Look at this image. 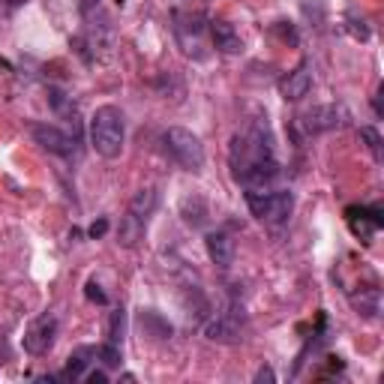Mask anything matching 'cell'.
Returning <instances> with one entry per match:
<instances>
[{
  "label": "cell",
  "mask_w": 384,
  "mask_h": 384,
  "mask_svg": "<svg viewBox=\"0 0 384 384\" xmlns=\"http://www.w3.org/2000/svg\"><path fill=\"white\" fill-rule=\"evenodd\" d=\"M228 165L235 181L247 189H271L279 174V162L273 157V142L264 135V126L255 123L249 132H237L228 147Z\"/></svg>",
  "instance_id": "6da1fadb"
},
{
  "label": "cell",
  "mask_w": 384,
  "mask_h": 384,
  "mask_svg": "<svg viewBox=\"0 0 384 384\" xmlns=\"http://www.w3.org/2000/svg\"><path fill=\"white\" fill-rule=\"evenodd\" d=\"M123 138H126V126H123V114L114 106H99L91 118V145L102 159H118L123 150Z\"/></svg>",
  "instance_id": "7a4b0ae2"
},
{
  "label": "cell",
  "mask_w": 384,
  "mask_h": 384,
  "mask_svg": "<svg viewBox=\"0 0 384 384\" xmlns=\"http://www.w3.org/2000/svg\"><path fill=\"white\" fill-rule=\"evenodd\" d=\"M247 204L255 220L267 225H283L294 210V196L288 189H247Z\"/></svg>",
  "instance_id": "3957f363"
},
{
  "label": "cell",
  "mask_w": 384,
  "mask_h": 384,
  "mask_svg": "<svg viewBox=\"0 0 384 384\" xmlns=\"http://www.w3.org/2000/svg\"><path fill=\"white\" fill-rule=\"evenodd\" d=\"M162 147L183 171L198 174L204 169V145L198 142V135H192L189 130H183V126H171V130H165Z\"/></svg>",
  "instance_id": "277c9868"
},
{
  "label": "cell",
  "mask_w": 384,
  "mask_h": 384,
  "mask_svg": "<svg viewBox=\"0 0 384 384\" xmlns=\"http://www.w3.org/2000/svg\"><path fill=\"white\" fill-rule=\"evenodd\" d=\"M55 342H57V318L48 315V312L36 318V322L24 330V339H21L24 351L33 354V357L48 354L51 349H55Z\"/></svg>",
  "instance_id": "5b68a950"
},
{
  "label": "cell",
  "mask_w": 384,
  "mask_h": 384,
  "mask_svg": "<svg viewBox=\"0 0 384 384\" xmlns=\"http://www.w3.org/2000/svg\"><path fill=\"white\" fill-rule=\"evenodd\" d=\"M339 123H342V108H337V106H315L298 118V126L306 135L330 132V130H337Z\"/></svg>",
  "instance_id": "8992f818"
},
{
  "label": "cell",
  "mask_w": 384,
  "mask_h": 384,
  "mask_svg": "<svg viewBox=\"0 0 384 384\" xmlns=\"http://www.w3.org/2000/svg\"><path fill=\"white\" fill-rule=\"evenodd\" d=\"M33 138L36 145H43L48 153H57V157H72L75 145H79V138H69L67 132H60L57 126H48V123H36Z\"/></svg>",
  "instance_id": "52a82bcc"
},
{
  "label": "cell",
  "mask_w": 384,
  "mask_h": 384,
  "mask_svg": "<svg viewBox=\"0 0 384 384\" xmlns=\"http://www.w3.org/2000/svg\"><path fill=\"white\" fill-rule=\"evenodd\" d=\"M345 220H349L351 232L357 237H363V243H369V237L384 225V216L378 208H357V204L354 208H345Z\"/></svg>",
  "instance_id": "ba28073f"
},
{
  "label": "cell",
  "mask_w": 384,
  "mask_h": 384,
  "mask_svg": "<svg viewBox=\"0 0 384 384\" xmlns=\"http://www.w3.org/2000/svg\"><path fill=\"white\" fill-rule=\"evenodd\" d=\"M310 87H312V72H310V63L303 60L300 67H294L286 79L279 81V94H283L286 102H298L310 94Z\"/></svg>",
  "instance_id": "9c48e42d"
},
{
  "label": "cell",
  "mask_w": 384,
  "mask_h": 384,
  "mask_svg": "<svg viewBox=\"0 0 384 384\" xmlns=\"http://www.w3.org/2000/svg\"><path fill=\"white\" fill-rule=\"evenodd\" d=\"M204 334L213 342H237L240 339V315L237 310H228L222 315H216L213 322L204 327Z\"/></svg>",
  "instance_id": "30bf717a"
},
{
  "label": "cell",
  "mask_w": 384,
  "mask_h": 384,
  "mask_svg": "<svg viewBox=\"0 0 384 384\" xmlns=\"http://www.w3.org/2000/svg\"><path fill=\"white\" fill-rule=\"evenodd\" d=\"M204 243H208V255H210V261H213L216 267L228 271V267L235 264V240H232V235L210 232L208 237H204Z\"/></svg>",
  "instance_id": "8fae6325"
},
{
  "label": "cell",
  "mask_w": 384,
  "mask_h": 384,
  "mask_svg": "<svg viewBox=\"0 0 384 384\" xmlns=\"http://www.w3.org/2000/svg\"><path fill=\"white\" fill-rule=\"evenodd\" d=\"M210 36H213V45L222 51V55H240V36L235 30V24H228L225 18H213L210 21Z\"/></svg>",
  "instance_id": "7c38bea8"
},
{
  "label": "cell",
  "mask_w": 384,
  "mask_h": 384,
  "mask_svg": "<svg viewBox=\"0 0 384 384\" xmlns=\"http://www.w3.org/2000/svg\"><path fill=\"white\" fill-rule=\"evenodd\" d=\"M138 327L145 330V337H153V339H169L171 337V324L153 310H138Z\"/></svg>",
  "instance_id": "4fadbf2b"
},
{
  "label": "cell",
  "mask_w": 384,
  "mask_h": 384,
  "mask_svg": "<svg viewBox=\"0 0 384 384\" xmlns=\"http://www.w3.org/2000/svg\"><path fill=\"white\" fill-rule=\"evenodd\" d=\"M145 228H147L145 220H138V216L126 210V216L120 220V228H118V243L120 247H135V243L145 237Z\"/></svg>",
  "instance_id": "5bb4252c"
},
{
  "label": "cell",
  "mask_w": 384,
  "mask_h": 384,
  "mask_svg": "<svg viewBox=\"0 0 384 384\" xmlns=\"http://www.w3.org/2000/svg\"><path fill=\"white\" fill-rule=\"evenodd\" d=\"M157 204H159V196H157V189L153 186H145V189H138L132 201H130V213L138 216V220H150V213L157 210Z\"/></svg>",
  "instance_id": "9a60e30c"
},
{
  "label": "cell",
  "mask_w": 384,
  "mask_h": 384,
  "mask_svg": "<svg viewBox=\"0 0 384 384\" xmlns=\"http://www.w3.org/2000/svg\"><path fill=\"white\" fill-rule=\"evenodd\" d=\"M91 354H96L94 345H81V349H75L69 354V361H67V369H63V378H69V381L84 378L87 375V366H91V361H87Z\"/></svg>",
  "instance_id": "2e32d148"
},
{
  "label": "cell",
  "mask_w": 384,
  "mask_h": 384,
  "mask_svg": "<svg viewBox=\"0 0 384 384\" xmlns=\"http://www.w3.org/2000/svg\"><path fill=\"white\" fill-rule=\"evenodd\" d=\"M96 357L102 361V366H106V369H118V366H120V361H123V354H120V345H114V342L96 345Z\"/></svg>",
  "instance_id": "e0dca14e"
},
{
  "label": "cell",
  "mask_w": 384,
  "mask_h": 384,
  "mask_svg": "<svg viewBox=\"0 0 384 384\" xmlns=\"http://www.w3.org/2000/svg\"><path fill=\"white\" fill-rule=\"evenodd\" d=\"M123 330H126V312L123 310H114L111 312V322H108V342L123 345Z\"/></svg>",
  "instance_id": "ac0fdd59"
},
{
  "label": "cell",
  "mask_w": 384,
  "mask_h": 384,
  "mask_svg": "<svg viewBox=\"0 0 384 384\" xmlns=\"http://www.w3.org/2000/svg\"><path fill=\"white\" fill-rule=\"evenodd\" d=\"M361 138L366 142L369 153L375 157V162H381V159H384V150H381V135H378L375 126H363V130H361Z\"/></svg>",
  "instance_id": "d6986e66"
},
{
  "label": "cell",
  "mask_w": 384,
  "mask_h": 384,
  "mask_svg": "<svg viewBox=\"0 0 384 384\" xmlns=\"http://www.w3.org/2000/svg\"><path fill=\"white\" fill-rule=\"evenodd\" d=\"M345 21H349V30H351L354 40H361V43H366V40H369V28H366V21H363L361 16H357L354 9L345 12Z\"/></svg>",
  "instance_id": "ffe728a7"
},
{
  "label": "cell",
  "mask_w": 384,
  "mask_h": 384,
  "mask_svg": "<svg viewBox=\"0 0 384 384\" xmlns=\"http://www.w3.org/2000/svg\"><path fill=\"white\" fill-rule=\"evenodd\" d=\"M84 298L91 300V303H99V306H106V303H108V294L102 291V286L96 283V279H91V283L84 286Z\"/></svg>",
  "instance_id": "44dd1931"
},
{
  "label": "cell",
  "mask_w": 384,
  "mask_h": 384,
  "mask_svg": "<svg viewBox=\"0 0 384 384\" xmlns=\"http://www.w3.org/2000/svg\"><path fill=\"white\" fill-rule=\"evenodd\" d=\"M276 33L283 36L286 43H291V45H298V30H294V24H288V21H279L276 24Z\"/></svg>",
  "instance_id": "7402d4cb"
},
{
  "label": "cell",
  "mask_w": 384,
  "mask_h": 384,
  "mask_svg": "<svg viewBox=\"0 0 384 384\" xmlns=\"http://www.w3.org/2000/svg\"><path fill=\"white\" fill-rule=\"evenodd\" d=\"M106 232H108V220H96L91 228H87V235H91L94 240H96V237H102Z\"/></svg>",
  "instance_id": "603a6c76"
},
{
  "label": "cell",
  "mask_w": 384,
  "mask_h": 384,
  "mask_svg": "<svg viewBox=\"0 0 384 384\" xmlns=\"http://www.w3.org/2000/svg\"><path fill=\"white\" fill-rule=\"evenodd\" d=\"M255 381H259V384H261V381H276V375H273V369H271V366H261V369H259V373H255Z\"/></svg>",
  "instance_id": "cb8c5ba5"
},
{
  "label": "cell",
  "mask_w": 384,
  "mask_h": 384,
  "mask_svg": "<svg viewBox=\"0 0 384 384\" xmlns=\"http://www.w3.org/2000/svg\"><path fill=\"white\" fill-rule=\"evenodd\" d=\"M87 381L91 384H108V375L102 373V369H94V373H87Z\"/></svg>",
  "instance_id": "d4e9b609"
},
{
  "label": "cell",
  "mask_w": 384,
  "mask_h": 384,
  "mask_svg": "<svg viewBox=\"0 0 384 384\" xmlns=\"http://www.w3.org/2000/svg\"><path fill=\"white\" fill-rule=\"evenodd\" d=\"M9 4H12V6H21V4H28V0H9Z\"/></svg>",
  "instance_id": "484cf974"
}]
</instances>
